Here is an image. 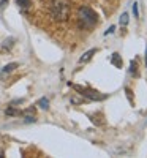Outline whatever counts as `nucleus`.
Returning a JSON list of instances; mask_svg holds the SVG:
<instances>
[{"instance_id":"obj_8","label":"nucleus","mask_w":147,"mask_h":158,"mask_svg":"<svg viewBox=\"0 0 147 158\" xmlns=\"http://www.w3.org/2000/svg\"><path fill=\"white\" fill-rule=\"evenodd\" d=\"M130 74L138 76V63H136V60H131L130 62Z\"/></svg>"},{"instance_id":"obj_14","label":"nucleus","mask_w":147,"mask_h":158,"mask_svg":"<svg viewBox=\"0 0 147 158\" xmlns=\"http://www.w3.org/2000/svg\"><path fill=\"white\" fill-rule=\"evenodd\" d=\"M114 32H116V25H111V27L104 32V35H109V33H114Z\"/></svg>"},{"instance_id":"obj_10","label":"nucleus","mask_w":147,"mask_h":158,"mask_svg":"<svg viewBox=\"0 0 147 158\" xmlns=\"http://www.w3.org/2000/svg\"><path fill=\"white\" fill-rule=\"evenodd\" d=\"M38 106L41 108V109H48L49 108V100L48 98H41V100L38 101Z\"/></svg>"},{"instance_id":"obj_12","label":"nucleus","mask_w":147,"mask_h":158,"mask_svg":"<svg viewBox=\"0 0 147 158\" xmlns=\"http://www.w3.org/2000/svg\"><path fill=\"white\" fill-rule=\"evenodd\" d=\"M5 114H6V115H18V114H19V111L13 109V108H8V109L5 111Z\"/></svg>"},{"instance_id":"obj_3","label":"nucleus","mask_w":147,"mask_h":158,"mask_svg":"<svg viewBox=\"0 0 147 158\" xmlns=\"http://www.w3.org/2000/svg\"><path fill=\"white\" fill-rule=\"evenodd\" d=\"M71 85V84H70ZM76 92H79V95H82L84 98H87V100H90V101H103V100H106L108 98V95H103V94H100V92H97V90H92V89H89V87H82V85H71Z\"/></svg>"},{"instance_id":"obj_5","label":"nucleus","mask_w":147,"mask_h":158,"mask_svg":"<svg viewBox=\"0 0 147 158\" xmlns=\"http://www.w3.org/2000/svg\"><path fill=\"white\" fill-rule=\"evenodd\" d=\"M19 67V63H16V62H13V63H8V65H5V67L2 68V71H0V74H6V73H11V71H15L16 68Z\"/></svg>"},{"instance_id":"obj_9","label":"nucleus","mask_w":147,"mask_h":158,"mask_svg":"<svg viewBox=\"0 0 147 158\" xmlns=\"http://www.w3.org/2000/svg\"><path fill=\"white\" fill-rule=\"evenodd\" d=\"M13 44H15V38H6L5 41H3V44H2V48L3 49H11Z\"/></svg>"},{"instance_id":"obj_4","label":"nucleus","mask_w":147,"mask_h":158,"mask_svg":"<svg viewBox=\"0 0 147 158\" xmlns=\"http://www.w3.org/2000/svg\"><path fill=\"white\" fill-rule=\"evenodd\" d=\"M97 54V49H90V51H87V52H84V54L79 57V63H86V62H89L93 56Z\"/></svg>"},{"instance_id":"obj_13","label":"nucleus","mask_w":147,"mask_h":158,"mask_svg":"<svg viewBox=\"0 0 147 158\" xmlns=\"http://www.w3.org/2000/svg\"><path fill=\"white\" fill-rule=\"evenodd\" d=\"M133 13H135V18H139V10H138V3H133Z\"/></svg>"},{"instance_id":"obj_2","label":"nucleus","mask_w":147,"mask_h":158,"mask_svg":"<svg viewBox=\"0 0 147 158\" xmlns=\"http://www.w3.org/2000/svg\"><path fill=\"white\" fill-rule=\"evenodd\" d=\"M49 13H51L52 19H56L59 22H63L70 16V8L65 2H62V0H52L51 5H49Z\"/></svg>"},{"instance_id":"obj_1","label":"nucleus","mask_w":147,"mask_h":158,"mask_svg":"<svg viewBox=\"0 0 147 158\" xmlns=\"http://www.w3.org/2000/svg\"><path fill=\"white\" fill-rule=\"evenodd\" d=\"M98 24V15L90 6L82 5L78 10V27L82 30H90Z\"/></svg>"},{"instance_id":"obj_11","label":"nucleus","mask_w":147,"mask_h":158,"mask_svg":"<svg viewBox=\"0 0 147 158\" xmlns=\"http://www.w3.org/2000/svg\"><path fill=\"white\" fill-rule=\"evenodd\" d=\"M120 24H122V25L128 24V13H124V15L120 16Z\"/></svg>"},{"instance_id":"obj_16","label":"nucleus","mask_w":147,"mask_h":158,"mask_svg":"<svg viewBox=\"0 0 147 158\" xmlns=\"http://www.w3.org/2000/svg\"><path fill=\"white\" fill-rule=\"evenodd\" d=\"M145 65H147V48H145Z\"/></svg>"},{"instance_id":"obj_7","label":"nucleus","mask_w":147,"mask_h":158,"mask_svg":"<svg viewBox=\"0 0 147 158\" xmlns=\"http://www.w3.org/2000/svg\"><path fill=\"white\" fill-rule=\"evenodd\" d=\"M111 63H112V65H116L117 68H122V60H120V54H119V52H114V54H112Z\"/></svg>"},{"instance_id":"obj_6","label":"nucleus","mask_w":147,"mask_h":158,"mask_svg":"<svg viewBox=\"0 0 147 158\" xmlns=\"http://www.w3.org/2000/svg\"><path fill=\"white\" fill-rule=\"evenodd\" d=\"M16 5L22 10V11H27L32 5V0H16Z\"/></svg>"},{"instance_id":"obj_15","label":"nucleus","mask_w":147,"mask_h":158,"mask_svg":"<svg viewBox=\"0 0 147 158\" xmlns=\"http://www.w3.org/2000/svg\"><path fill=\"white\" fill-rule=\"evenodd\" d=\"M6 3H8V0H0V10H5Z\"/></svg>"}]
</instances>
